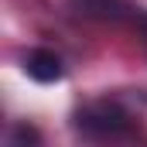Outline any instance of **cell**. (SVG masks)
Here are the masks:
<instances>
[{"label":"cell","instance_id":"cell-1","mask_svg":"<svg viewBox=\"0 0 147 147\" xmlns=\"http://www.w3.org/2000/svg\"><path fill=\"white\" fill-rule=\"evenodd\" d=\"M75 127L86 137H116L130 130V116L113 103H96V106H86L75 113Z\"/></svg>","mask_w":147,"mask_h":147},{"label":"cell","instance_id":"cell-2","mask_svg":"<svg viewBox=\"0 0 147 147\" xmlns=\"http://www.w3.org/2000/svg\"><path fill=\"white\" fill-rule=\"evenodd\" d=\"M24 69L28 75L34 79V82H58L65 69H62V58L55 55V51H48V48H34V51H28V58H24Z\"/></svg>","mask_w":147,"mask_h":147},{"label":"cell","instance_id":"cell-3","mask_svg":"<svg viewBox=\"0 0 147 147\" xmlns=\"http://www.w3.org/2000/svg\"><path fill=\"white\" fill-rule=\"evenodd\" d=\"M17 140H38V130H31V127H21V130H17Z\"/></svg>","mask_w":147,"mask_h":147}]
</instances>
